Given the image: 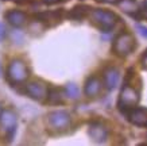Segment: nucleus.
Listing matches in <instances>:
<instances>
[{"mask_svg":"<svg viewBox=\"0 0 147 146\" xmlns=\"http://www.w3.org/2000/svg\"><path fill=\"white\" fill-rule=\"evenodd\" d=\"M89 18L94 26H97L102 33H109L119 20V18H117V15L115 12L102 8L90 10Z\"/></svg>","mask_w":147,"mask_h":146,"instance_id":"obj_1","label":"nucleus"},{"mask_svg":"<svg viewBox=\"0 0 147 146\" xmlns=\"http://www.w3.org/2000/svg\"><path fill=\"white\" fill-rule=\"evenodd\" d=\"M5 75H7V80H8L9 84L18 85V84H23L28 79L30 71L27 68L26 62L19 60V58H15L8 64Z\"/></svg>","mask_w":147,"mask_h":146,"instance_id":"obj_2","label":"nucleus"},{"mask_svg":"<svg viewBox=\"0 0 147 146\" xmlns=\"http://www.w3.org/2000/svg\"><path fill=\"white\" fill-rule=\"evenodd\" d=\"M139 100H140V95H139L138 91L129 84H125L123 85L119 99H117V108L120 110V112L125 114L127 111L132 110L138 106Z\"/></svg>","mask_w":147,"mask_h":146,"instance_id":"obj_3","label":"nucleus"},{"mask_svg":"<svg viewBox=\"0 0 147 146\" xmlns=\"http://www.w3.org/2000/svg\"><path fill=\"white\" fill-rule=\"evenodd\" d=\"M136 46V41L131 33H121L113 41V53L119 57H127L132 53V50Z\"/></svg>","mask_w":147,"mask_h":146,"instance_id":"obj_4","label":"nucleus"},{"mask_svg":"<svg viewBox=\"0 0 147 146\" xmlns=\"http://www.w3.org/2000/svg\"><path fill=\"white\" fill-rule=\"evenodd\" d=\"M46 118H47V124L55 131H63V130L70 127L71 118L69 115V112L63 110L51 111V112L47 114Z\"/></svg>","mask_w":147,"mask_h":146,"instance_id":"obj_5","label":"nucleus"},{"mask_svg":"<svg viewBox=\"0 0 147 146\" xmlns=\"http://www.w3.org/2000/svg\"><path fill=\"white\" fill-rule=\"evenodd\" d=\"M24 92H26V95L28 97H31L36 102H42L47 96L49 88H47V85L43 81L34 80V81H30V83H27L24 85Z\"/></svg>","mask_w":147,"mask_h":146,"instance_id":"obj_6","label":"nucleus"},{"mask_svg":"<svg viewBox=\"0 0 147 146\" xmlns=\"http://www.w3.org/2000/svg\"><path fill=\"white\" fill-rule=\"evenodd\" d=\"M0 126L4 130L8 138H12L16 126H18V116L12 110H1L0 111Z\"/></svg>","mask_w":147,"mask_h":146,"instance_id":"obj_7","label":"nucleus"},{"mask_svg":"<svg viewBox=\"0 0 147 146\" xmlns=\"http://www.w3.org/2000/svg\"><path fill=\"white\" fill-rule=\"evenodd\" d=\"M127 119L131 124L134 126H139V127H147V108L144 107H135L132 110H129L125 112Z\"/></svg>","mask_w":147,"mask_h":146,"instance_id":"obj_8","label":"nucleus"},{"mask_svg":"<svg viewBox=\"0 0 147 146\" xmlns=\"http://www.w3.org/2000/svg\"><path fill=\"white\" fill-rule=\"evenodd\" d=\"M88 134L90 139L96 143H104L108 138V130L100 122H92L88 127Z\"/></svg>","mask_w":147,"mask_h":146,"instance_id":"obj_9","label":"nucleus"},{"mask_svg":"<svg viewBox=\"0 0 147 146\" xmlns=\"http://www.w3.org/2000/svg\"><path fill=\"white\" fill-rule=\"evenodd\" d=\"M102 80H104V85L107 87V89L112 91L115 89L119 84V80H120V72L119 69L115 67H109L104 71L102 75Z\"/></svg>","mask_w":147,"mask_h":146,"instance_id":"obj_10","label":"nucleus"},{"mask_svg":"<svg viewBox=\"0 0 147 146\" xmlns=\"http://www.w3.org/2000/svg\"><path fill=\"white\" fill-rule=\"evenodd\" d=\"M101 88H102L101 80L98 79L97 76H90L89 79L85 81L84 93H85V96H88V97H96L100 95Z\"/></svg>","mask_w":147,"mask_h":146,"instance_id":"obj_11","label":"nucleus"},{"mask_svg":"<svg viewBox=\"0 0 147 146\" xmlns=\"http://www.w3.org/2000/svg\"><path fill=\"white\" fill-rule=\"evenodd\" d=\"M4 18L11 26L16 27V29L23 27L27 23V15L23 11H19V10H9V11H7Z\"/></svg>","mask_w":147,"mask_h":146,"instance_id":"obj_12","label":"nucleus"},{"mask_svg":"<svg viewBox=\"0 0 147 146\" xmlns=\"http://www.w3.org/2000/svg\"><path fill=\"white\" fill-rule=\"evenodd\" d=\"M62 11H47V12H40L35 16V19L40 23H45L46 26H53L61 20Z\"/></svg>","mask_w":147,"mask_h":146,"instance_id":"obj_13","label":"nucleus"},{"mask_svg":"<svg viewBox=\"0 0 147 146\" xmlns=\"http://www.w3.org/2000/svg\"><path fill=\"white\" fill-rule=\"evenodd\" d=\"M90 10L92 8H90L89 5H85V4L76 5V7H73V8L69 11L67 16L70 19H74V20H81V19H84L85 16L89 15Z\"/></svg>","mask_w":147,"mask_h":146,"instance_id":"obj_14","label":"nucleus"},{"mask_svg":"<svg viewBox=\"0 0 147 146\" xmlns=\"http://www.w3.org/2000/svg\"><path fill=\"white\" fill-rule=\"evenodd\" d=\"M63 95H65V92H63L62 89L53 88V89H49L46 99H47V102H49L50 104H62Z\"/></svg>","mask_w":147,"mask_h":146,"instance_id":"obj_15","label":"nucleus"},{"mask_svg":"<svg viewBox=\"0 0 147 146\" xmlns=\"http://www.w3.org/2000/svg\"><path fill=\"white\" fill-rule=\"evenodd\" d=\"M117 4L120 5V8L124 11L125 14H128L129 16L134 18L135 14H136V10H138V4L135 0H119Z\"/></svg>","mask_w":147,"mask_h":146,"instance_id":"obj_16","label":"nucleus"},{"mask_svg":"<svg viewBox=\"0 0 147 146\" xmlns=\"http://www.w3.org/2000/svg\"><path fill=\"white\" fill-rule=\"evenodd\" d=\"M63 92L66 95L69 99H78L80 97V89L77 87L74 83H69V84L65 85V89H63Z\"/></svg>","mask_w":147,"mask_h":146,"instance_id":"obj_17","label":"nucleus"},{"mask_svg":"<svg viewBox=\"0 0 147 146\" xmlns=\"http://www.w3.org/2000/svg\"><path fill=\"white\" fill-rule=\"evenodd\" d=\"M136 20H142V19H147V0H143L142 3L138 5L136 14L134 16Z\"/></svg>","mask_w":147,"mask_h":146,"instance_id":"obj_18","label":"nucleus"},{"mask_svg":"<svg viewBox=\"0 0 147 146\" xmlns=\"http://www.w3.org/2000/svg\"><path fill=\"white\" fill-rule=\"evenodd\" d=\"M136 30H139V33H140V35L142 37L147 38V27L142 26V24H136Z\"/></svg>","mask_w":147,"mask_h":146,"instance_id":"obj_19","label":"nucleus"},{"mask_svg":"<svg viewBox=\"0 0 147 146\" xmlns=\"http://www.w3.org/2000/svg\"><path fill=\"white\" fill-rule=\"evenodd\" d=\"M5 34H7V30H5V26L3 23H0V42L5 38Z\"/></svg>","mask_w":147,"mask_h":146,"instance_id":"obj_20","label":"nucleus"},{"mask_svg":"<svg viewBox=\"0 0 147 146\" xmlns=\"http://www.w3.org/2000/svg\"><path fill=\"white\" fill-rule=\"evenodd\" d=\"M140 64H142V68H143V69H144V71H147V52L143 54L142 60H140Z\"/></svg>","mask_w":147,"mask_h":146,"instance_id":"obj_21","label":"nucleus"},{"mask_svg":"<svg viewBox=\"0 0 147 146\" xmlns=\"http://www.w3.org/2000/svg\"><path fill=\"white\" fill-rule=\"evenodd\" d=\"M58 1H61V0H42V3H45L47 5H51V4H55Z\"/></svg>","mask_w":147,"mask_h":146,"instance_id":"obj_22","label":"nucleus"},{"mask_svg":"<svg viewBox=\"0 0 147 146\" xmlns=\"http://www.w3.org/2000/svg\"><path fill=\"white\" fill-rule=\"evenodd\" d=\"M98 1H102V3H108V4H117L119 0H98Z\"/></svg>","mask_w":147,"mask_h":146,"instance_id":"obj_23","label":"nucleus"},{"mask_svg":"<svg viewBox=\"0 0 147 146\" xmlns=\"http://www.w3.org/2000/svg\"><path fill=\"white\" fill-rule=\"evenodd\" d=\"M15 1H18V3H19L20 0H15ZM28 1H31V0H22V3H28Z\"/></svg>","mask_w":147,"mask_h":146,"instance_id":"obj_24","label":"nucleus"},{"mask_svg":"<svg viewBox=\"0 0 147 146\" xmlns=\"http://www.w3.org/2000/svg\"><path fill=\"white\" fill-rule=\"evenodd\" d=\"M0 76H1V65H0Z\"/></svg>","mask_w":147,"mask_h":146,"instance_id":"obj_25","label":"nucleus"},{"mask_svg":"<svg viewBox=\"0 0 147 146\" xmlns=\"http://www.w3.org/2000/svg\"><path fill=\"white\" fill-rule=\"evenodd\" d=\"M0 111H1V108H0Z\"/></svg>","mask_w":147,"mask_h":146,"instance_id":"obj_26","label":"nucleus"}]
</instances>
